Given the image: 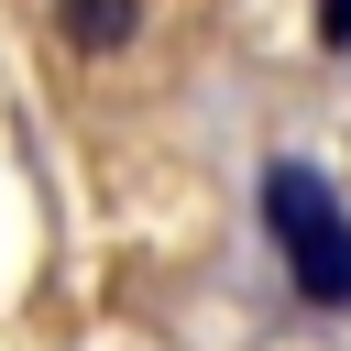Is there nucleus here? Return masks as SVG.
<instances>
[{"mask_svg":"<svg viewBox=\"0 0 351 351\" xmlns=\"http://www.w3.org/2000/svg\"><path fill=\"white\" fill-rule=\"evenodd\" d=\"M318 44H329V55L351 44V0H329V11H318Z\"/></svg>","mask_w":351,"mask_h":351,"instance_id":"nucleus-3","label":"nucleus"},{"mask_svg":"<svg viewBox=\"0 0 351 351\" xmlns=\"http://www.w3.org/2000/svg\"><path fill=\"white\" fill-rule=\"evenodd\" d=\"M143 33V0H55V44L66 55H121Z\"/></svg>","mask_w":351,"mask_h":351,"instance_id":"nucleus-2","label":"nucleus"},{"mask_svg":"<svg viewBox=\"0 0 351 351\" xmlns=\"http://www.w3.org/2000/svg\"><path fill=\"white\" fill-rule=\"evenodd\" d=\"M252 219H263V252H274L285 296L318 307V318H351V197L329 186V165L274 154L252 176Z\"/></svg>","mask_w":351,"mask_h":351,"instance_id":"nucleus-1","label":"nucleus"}]
</instances>
